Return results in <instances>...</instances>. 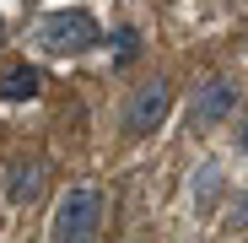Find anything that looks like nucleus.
<instances>
[{
	"label": "nucleus",
	"mask_w": 248,
	"mask_h": 243,
	"mask_svg": "<svg viewBox=\"0 0 248 243\" xmlns=\"http://www.w3.org/2000/svg\"><path fill=\"white\" fill-rule=\"evenodd\" d=\"M97 227H103V189L97 184H70L54 206L49 243H92Z\"/></svg>",
	"instance_id": "f257e3e1"
},
{
	"label": "nucleus",
	"mask_w": 248,
	"mask_h": 243,
	"mask_svg": "<svg viewBox=\"0 0 248 243\" xmlns=\"http://www.w3.org/2000/svg\"><path fill=\"white\" fill-rule=\"evenodd\" d=\"M38 49L44 54H81V49H92L97 44V22L87 16V11H49L44 22H38Z\"/></svg>",
	"instance_id": "f03ea898"
},
{
	"label": "nucleus",
	"mask_w": 248,
	"mask_h": 243,
	"mask_svg": "<svg viewBox=\"0 0 248 243\" xmlns=\"http://www.w3.org/2000/svg\"><path fill=\"white\" fill-rule=\"evenodd\" d=\"M173 108V81H140V87L130 92V103H124V135H151L162 119H168Z\"/></svg>",
	"instance_id": "7ed1b4c3"
},
{
	"label": "nucleus",
	"mask_w": 248,
	"mask_h": 243,
	"mask_svg": "<svg viewBox=\"0 0 248 243\" xmlns=\"http://www.w3.org/2000/svg\"><path fill=\"white\" fill-rule=\"evenodd\" d=\"M232 108H237V81L232 76H211V81H200V92L189 103V119H194V130H211L221 119H232Z\"/></svg>",
	"instance_id": "20e7f679"
},
{
	"label": "nucleus",
	"mask_w": 248,
	"mask_h": 243,
	"mask_svg": "<svg viewBox=\"0 0 248 243\" xmlns=\"http://www.w3.org/2000/svg\"><path fill=\"white\" fill-rule=\"evenodd\" d=\"M44 194V162L38 157H16L11 162V178H6V200L11 206H27V200Z\"/></svg>",
	"instance_id": "39448f33"
},
{
	"label": "nucleus",
	"mask_w": 248,
	"mask_h": 243,
	"mask_svg": "<svg viewBox=\"0 0 248 243\" xmlns=\"http://www.w3.org/2000/svg\"><path fill=\"white\" fill-rule=\"evenodd\" d=\"M38 87H44V70H32V65H6V70H0V97H6V103L38 97Z\"/></svg>",
	"instance_id": "423d86ee"
},
{
	"label": "nucleus",
	"mask_w": 248,
	"mask_h": 243,
	"mask_svg": "<svg viewBox=\"0 0 248 243\" xmlns=\"http://www.w3.org/2000/svg\"><path fill=\"white\" fill-rule=\"evenodd\" d=\"M216 184H221V173H216V168H205V173L194 178V194H200V200H211V194H216Z\"/></svg>",
	"instance_id": "0eeeda50"
},
{
	"label": "nucleus",
	"mask_w": 248,
	"mask_h": 243,
	"mask_svg": "<svg viewBox=\"0 0 248 243\" xmlns=\"http://www.w3.org/2000/svg\"><path fill=\"white\" fill-rule=\"evenodd\" d=\"M227 222H232V227H248V194L232 200V216H227Z\"/></svg>",
	"instance_id": "6e6552de"
},
{
	"label": "nucleus",
	"mask_w": 248,
	"mask_h": 243,
	"mask_svg": "<svg viewBox=\"0 0 248 243\" xmlns=\"http://www.w3.org/2000/svg\"><path fill=\"white\" fill-rule=\"evenodd\" d=\"M237 146H243V157H248V119H243V130H237Z\"/></svg>",
	"instance_id": "1a4fd4ad"
},
{
	"label": "nucleus",
	"mask_w": 248,
	"mask_h": 243,
	"mask_svg": "<svg viewBox=\"0 0 248 243\" xmlns=\"http://www.w3.org/2000/svg\"><path fill=\"white\" fill-rule=\"evenodd\" d=\"M0 38H6V27H0Z\"/></svg>",
	"instance_id": "9d476101"
}]
</instances>
